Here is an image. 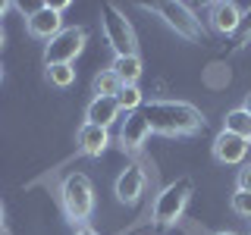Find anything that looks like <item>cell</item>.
<instances>
[{
	"label": "cell",
	"mask_w": 251,
	"mask_h": 235,
	"mask_svg": "<svg viewBox=\"0 0 251 235\" xmlns=\"http://www.w3.org/2000/svg\"><path fill=\"white\" fill-rule=\"evenodd\" d=\"M235 188L239 191H251V163H242L239 176H235Z\"/></svg>",
	"instance_id": "20"
},
{
	"label": "cell",
	"mask_w": 251,
	"mask_h": 235,
	"mask_svg": "<svg viewBox=\"0 0 251 235\" xmlns=\"http://www.w3.org/2000/svg\"><path fill=\"white\" fill-rule=\"evenodd\" d=\"M113 191H116V198L123 204H138V198L145 194V169L141 166H126L120 172V179H116Z\"/></svg>",
	"instance_id": "10"
},
{
	"label": "cell",
	"mask_w": 251,
	"mask_h": 235,
	"mask_svg": "<svg viewBox=\"0 0 251 235\" xmlns=\"http://www.w3.org/2000/svg\"><path fill=\"white\" fill-rule=\"evenodd\" d=\"M120 104H116L113 97H94L88 110H85V119H88L91 125H100V129H110L116 119H120Z\"/></svg>",
	"instance_id": "12"
},
{
	"label": "cell",
	"mask_w": 251,
	"mask_h": 235,
	"mask_svg": "<svg viewBox=\"0 0 251 235\" xmlns=\"http://www.w3.org/2000/svg\"><path fill=\"white\" fill-rule=\"evenodd\" d=\"M217 235H239V232H217Z\"/></svg>",
	"instance_id": "25"
},
{
	"label": "cell",
	"mask_w": 251,
	"mask_h": 235,
	"mask_svg": "<svg viewBox=\"0 0 251 235\" xmlns=\"http://www.w3.org/2000/svg\"><path fill=\"white\" fill-rule=\"evenodd\" d=\"M100 28H104V38L107 44L113 47L116 57H129V53H138L135 50V28H132V22L126 19V13L120 6L113 3H104L100 6Z\"/></svg>",
	"instance_id": "3"
},
{
	"label": "cell",
	"mask_w": 251,
	"mask_h": 235,
	"mask_svg": "<svg viewBox=\"0 0 251 235\" xmlns=\"http://www.w3.org/2000/svg\"><path fill=\"white\" fill-rule=\"evenodd\" d=\"M91 88H94V97H113V100H116V94H120L123 82L113 75V69H100V72L94 75Z\"/></svg>",
	"instance_id": "16"
},
{
	"label": "cell",
	"mask_w": 251,
	"mask_h": 235,
	"mask_svg": "<svg viewBox=\"0 0 251 235\" xmlns=\"http://www.w3.org/2000/svg\"><path fill=\"white\" fill-rule=\"evenodd\" d=\"M60 204H63V213L73 226L82 229L85 223L91 219V210H94V188H91V179L85 172H69L60 185Z\"/></svg>",
	"instance_id": "2"
},
{
	"label": "cell",
	"mask_w": 251,
	"mask_h": 235,
	"mask_svg": "<svg viewBox=\"0 0 251 235\" xmlns=\"http://www.w3.org/2000/svg\"><path fill=\"white\" fill-rule=\"evenodd\" d=\"M248 141H242L239 135H232V132H220V135L214 138V160L223 163V166H242L248 157Z\"/></svg>",
	"instance_id": "9"
},
{
	"label": "cell",
	"mask_w": 251,
	"mask_h": 235,
	"mask_svg": "<svg viewBox=\"0 0 251 235\" xmlns=\"http://www.w3.org/2000/svg\"><path fill=\"white\" fill-rule=\"evenodd\" d=\"M210 28L217 31V35H232V31H239L242 25V10L229 0H220V3L210 6Z\"/></svg>",
	"instance_id": "11"
},
{
	"label": "cell",
	"mask_w": 251,
	"mask_h": 235,
	"mask_svg": "<svg viewBox=\"0 0 251 235\" xmlns=\"http://www.w3.org/2000/svg\"><path fill=\"white\" fill-rule=\"evenodd\" d=\"M85 41H88V31L82 25L63 28L60 35H53L44 47V66H63V63L73 66V60L85 50Z\"/></svg>",
	"instance_id": "5"
},
{
	"label": "cell",
	"mask_w": 251,
	"mask_h": 235,
	"mask_svg": "<svg viewBox=\"0 0 251 235\" xmlns=\"http://www.w3.org/2000/svg\"><path fill=\"white\" fill-rule=\"evenodd\" d=\"M75 235H98V232H94V229H91V226H82V229H78Z\"/></svg>",
	"instance_id": "22"
},
{
	"label": "cell",
	"mask_w": 251,
	"mask_h": 235,
	"mask_svg": "<svg viewBox=\"0 0 251 235\" xmlns=\"http://www.w3.org/2000/svg\"><path fill=\"white\" fill-rule=\"evenodd\" d=\"M0 78H3V69H0Z\"/></svg>",
	"instance_id": "27"
},
{
	"label": "cell",
	"mask_w": 251,
	"mask_h": 235,
	"mask_svg": "<svg viewBox=\"0 0 251 235\" xmlns=\"http://www.w3.org/2000/svg\"><path fill=\"white\" fill-rule=\"evenodd\" d=\"M151 132L167 138H185V135H198L204 129V113L198 107L185 104V100H151L141 107Z\"/></svg>",
	"instance_id": "1"
},
{
	"label": "cell",
	"mask_w": 251,
	"mask_h": 235,
	"mask_svg": "<svg viewBox=\"0 0 251 235\" xmlns=\"http://www.w3.org/2000/svg\"><path fill=\"white\" fill-rule=\"evenodd\" d=\"M0 226H3V207H0Z\"/></svg>",
	"instance_id": "26"
},
{
	"label": "cell",
	"mask_w": 251,
	"mask_h": 235,
	"mask_svg": "<svg viewBox=\"0 0 251 235\" xmlns=\"http://www.w3.org/2000/svg\"><path fill=\"white\" fill-rule=\"evenodd\" d=\"M188 198H192V179H176V182H170L163 188L154 201V226L157 229L176 226V219L182 216Z\"/></svg>",
	"instance_id": "4"
},
{
	"label": "cell",
	"mask_w": 251,
	"mask_h": 235,
	"mask_svg": "<svg viewBox=\"0 0 251 235\" xmlns=\"http://www.w3.org/2000/svg\"><path fill=\"white\" fill-rule=\"evenodd\" d=\"M148 138H151V125H148L145 113L135 110V113H126V119L120 125V144L123 151H141V147L148 144Z\"/></svg>",
	"instance_id": "8"
},
{
	"label": "cell",
	"mask_w": 251,
	"mask_h": 235,
	"mask_svg": "<svg viewBox=\"0 0 251 235\" xmlns=\"http://www.w3.org/2000/svg\"><path fill=\"white\" fill-rule=\"evenodd\" d=\"M47 82H50L53 88H69V85L75 82V69L69 66V63H63V66H47Z\"/></svg>",
	"instance_id": "18"
},
{
	"label": "cell",
	"mask_w": 251,
	"mask_h": 235,
	"mask_svg": "<svg viewBox=\"0 0 251 235\" xmlns=\"http://www.w3.org/2000/svg\"><path fill=\"white\" fill-rule=\"evenodd\" d=\"M25 28H28L31 38H38V41H50L53 35L63 31V13H57L50 3H38L35 10L28 13Z\"/></svg>",
	"instance_id": "7"
},
{
	"label": "cell",
	"mask_w": 251,
	"mask_h": 235,
	"mask_svg": "<svg viewBox=\"0 0 251 235\" xmlns=\"http://www.w3.org/2000/svg\"><path fill=\"white\" fill-rule=\"evenodd\" d=\"M116 104H120V110H126V113H135V110L145 107V94H141L138 85H123L120 94H116Z\"/></svg>",
	"instance_id": "17"
},
{
	"label": "cell",
	"mask_w": 251,
	"mask_h": 235,
	"mask_svg": "<svg viewBox=\"0 0 251 235\" xmlns=\"http://www.w3.org/2000/svg\"><path fill=\"white\" fill-rule=\"evenodd\" d=\"M242 110H245V113H248V116H251V91H248V94H245V104H242Z\"/></svg>",
	"instance_id": "21"
},
{
	"label": "cell",
	"mask_w": 251,
	"mask_h": 235,
	"mask_svg": "<svg viewBox=\"0 0 251 235\" xmlns=\"http://www.w3.org/2000/svg\"><path fill=\"white\" fill-rule=\"evenodd\" d=\"M107 144H110V132L107 129L91 125V122H85L82 129H78V147H82L85 157H100L107 151Z\"/></svg>",
	"instance_id": "13"
},
{
	"label": "cell",
	"mask_w": 251,
	"mask_h": 235,
	"mask_svg": "<svg viewBox=\"0 0 251 235\" xmlns=\"http://www.w3.org/2000/svg\"><path fill=\"white\" fill-rule=\"evenodd\" d=\"M229 207H232V213L251 219V191H239V188H235L232 198H229Z\"/></svg>",
	"instance_id": "19"
},
{
	"label": "cell",
	"mask_w": 251,
	"mask_h": 235,
	"mask_svg": "<svg viewBox=\"0 0 251 235\" xmlns=\"http://www.w3.org/2000/svg\"><path fill=\"white\" fill-rule=\"evenodd\" d=\"M113 75L120 78L123 85H138L141 78V57L138 53H129V57H113Z\"/></svg>",
	"instance_id": "14"
},
{
	"label": "cell",
	"mask_w": 251,
	"mask_h": 235,
	"mask_svg": "<svg viewBox=\"0 0 251 235\" xmlns=\"http://www.w3.org/2000/svg\"><path fill=\"white\" fill-rule=\"evenodd\" d=\"M148 10H154L157 16H160L167 25L176 31L179 38H185V41H192V44H198L201 38H204V28H201V22L195 19V13L188 10L185 3H148Z\"/></svg>",
	"instance_id": "6"
},
{
	"label": "cell",
	"mask_w": 251,
	"mask_h": 235,
	"mask_svg": "<svg viewBox=\"0 0 251 235\" xmlns=\"http://www.w3.org/2000/svg\"><path fill=\"white\" fill-rule=\"evenodd\" d=\"M6 10H10V3H6V0H0V19L6 16Z\"/></svg>",
	"instance_id": "23"
},
{
	"label": "cell",
	"mask_w": 251,
	"mask_h": 235,
	"mask_svg": "<svg viewBox=\"0 0 251 235\" xmlns=\"http://www.w3.org/2000/svg\"><path fill=\"white\" fill-rule=\"evenodd\" d=\"M223 132H232V135H239L242 141H248L251 144V116L245 113V110H229L223 119Z\"/></svg>",
	"instance_id": "15"
},
{
	"label": "cell",
	"mask_w": 251,
	"mask_h": 235,
	"mask_svg": "<svg viewBox=\"0 0 251 235\" xmlns=\"http://www.w3.org/2000/svg\"><path fill=\"white\" fill-rule=\"evenodd\" d=\"M3 41H6V35H3V28H0V47H3Z\"/></svg>",
	"instance_id": "24"
}]
</instances>
